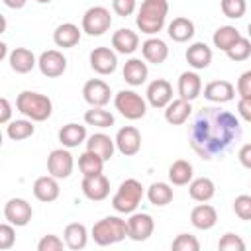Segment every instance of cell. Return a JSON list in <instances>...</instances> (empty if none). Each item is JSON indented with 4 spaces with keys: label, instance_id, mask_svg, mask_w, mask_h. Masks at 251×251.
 Wrapping results in <instances>:
<instances>
[{
    "label": "cell",
    "instance_id": "obj_1",
    "mask_svg": "<svg viewBox=\"0 0 251 251\" xmlns=\"http://www.w3.org/2000/svg\"><path fill=\"white\" fill-rule=\"evenodd\" d=\"M239 137V118L227 110H220L214 106L198 110L188 129V143L192 151L204 161L222 157Z\"/></svg>",
    "mask_w": 251,
    "mask_h": 251
},
{
    "label": "cell",
    "instance_id": "obj_2",
    "mask_svg": "<svg viewBox=\"0 0 251 251\" xmlns=\"http://www.w3.org/2000/svg\"><path fill=\"white\" fill-rule=\"evenodd\" d=\"M167 14H169L167 0H143L135 16V25L145 35H157L165 27Z\"/></svg>",
    "mask_w": 251,
    "mask_h": 251
},
{
    "label": "cell",
    "instance_id": "obj_3",
    "mask_svg": "<svg viewBox=\"0 0 251 251\" xmlns=\"http://www.w3.org/2000/svg\"><path fill=\"white\" fill-rule=\"evenodd\" d=\"M16 110L33 122H45L53 114V102L49 96L35 90H22L16 96Z\"/></svg>",
    "mask_w": 251,
    "mask_h": 251
},
{
    "label": "cell",
    "instance_id": "obj_4",
    "mask_svg": "<svg viewBox=\"0 0 251 251\" xmlns=\"http://www.w3.org/2000/svg\"><path fill=\"white\" fill-rule=\"evenodd\" d=\"M90 237L94 239L96 245L102 247L120 243L122 239L127 237V220H122L120 216H106L92 226Z\"/></svg>",
    "mask_w": 251,
    "mask_h": 251
},
{
    "label": "cell",
    "instance_id": "obj_5",
    "mask_svg": "<svg viewBox=\"0 0 251 251\" xmlns=\"http://www.w3.org/2000/svg\"><path fill=\"white\" fill-rule=\"evenodd\" d=\"M141 198H143L141 182L137 178H126L112 196V208L118 214H133L141 204Z\"/></svg>",
    "mask_w": 251,
    "mask_h": 251
},
{
    "label": "cell",
    "instance_id": "obj_6",
    "mask_svg": "<svg viewBox=\"0 0 251 251\" xmlns=\"http://www.w3.org/2000/svg\"><path fill=\"white\" fill-rule=\"evenodd\" d=\"M114 106L126 120H141L147 114V100L135 90H120L114 96Z\"/></svg>",
    "mask_w": 251,
    "mask_h": 251
},
{
    "label": "cell",
    "instance_id": "obj_7",
    "mask_svg": "<svg viewBox=\"0 0 251 251\" xmlns=\"http://www.w3.org/2000/svg\"><path fill=\"white\" fill-rule=\"evenodd\" d=\"M112 25V16H110V10L104 8V6H92L84 12L82 16V31L90 37H98V35H104Z\"/></svg>",
    "mask_w": 251,
    "mask_h": 251
},
{
    "label": "cell",
    "instance_id": "obj_8",
    "mask_svg": "<svg viewBox=\"0 0 251 251\" xmlns=\"http://www.w3.org/2000/svg\"><path fill=\"white\" fill-rule=\"evenodd\" d=\"M75 169V159L67 147L53 149L47 157V173L55 178H69Z\"/></svg>",
    "mask_w": 251,
    "mask_h": 251
},
{
    "label": "cell",
    "instance_id": "obj_9",
    "mask_svg": "<svg viewBox=\"0 0 251 251\" xmlns=\"http://www.w3.org/2000/svg\"><path fill=\"white\" fill-rule=\"evenodd\" d=\"M82 98L90 108H104L112 98L110 84L102 78H90L82 86Z\"/></svg>",
    "mask_w": 251,
    "mask_h": 251
},
{
    "label": "cell",
    "instance_id": "obj_10",
    "mask_svg": "<svg viewBox=\"0 0 251 251\" xmlns=\"http://www.w3.org/2000/svg\"><path fill=\"white\" fill-rule=\"evenodd\" d=\"M4 218L16 227H24L33 218V208L25 198H10L4 204Z\"/></svg>",
    "mask_w": 251,
    "mask_h": 251
},
{
    "label": "cell",
    "instance_id": "obj_11",
    "mask_svg": "<svg viewBox=\"0 0 251 251\" xmlns=\"http://www.w3.org/2000/svg\"><path fill=\"white\" fill-rule=\"evenodd\" d=\"M155 231V220L147 212H133L127 218V237L133 241H145Z\"/></svg>",
    "mask_w": 251,
    "mask_h": 251
},
{
    "label": "cell",
    "instance_id": "obj_12",
    "mask_svg": "<svg viewBox=\"0 0 251 251\" xmlns=\"http://www.w3.org/2000/svg\"><path fill=\"white\" fill-rule=\"evenodd\" d=\"M37 67L43 76L57 78L67 71V57L57 49H47L37 57Z\"/></svg>",
    "mask_w": 251,
    "mask_h": 251
},
{
    "label": "cell",
    "instance_id": "obj_13",
    "mask_svg": "<svg viewBox=\"0 0 251 251\" xmlns=\"http://www.w3.org/2000/svg\"><path fill=\"white\" fill-rule=\"evenodd\" d=\"M90 69L98 75H112L118 67V53L112 47H94L88 55Z\"/></svg>",
    "mask_w": 251,
    "mask_h": 251
},
{
    "label": "cell",
    "instance_id": "obj_14",
    "mask_svg": "<svg viewBox=\"0 0 251 251\" xmlns=\"http://www.w3.org/2000/svg\"><path fill=\"white\" fill-rule=\"evenodd\" d=\"M145 98H147V104L157 108V110H165L169 106V102L173 100V86L169 80L165 78H155L147 84V90H145Z\"/></svg>",
    "mask_w": 251,
    "mask_h": 251
},
{
    "label": "cell",
    "instance_id": "obj_15",
    "mask_svg": "<svg viewBox=\"0 0 251 251\" xmlns=\"http://www.w3.org/2000/svg\"><path fill=\"white\" fill-rule=\"evenodd\" d=\"M114 139H116V149H118L122 155H126V157H133V155H137L139 149H141V133H139V129L133 127V126H124V127H120Z\"/></svg>",
    "mask_w": 251,
    "mask_h": 251
},
{
    "label": "cell",
    "instance_id": "obj_16",
    "mask_svg": "<svg viewBox=\"0 0 251 251\" xmlns=\"http://www.w3.org/2000/svg\"><path fill=\"white\" fill-rule=\"evenodd\" d=\"M80 188H82V194L88 200L100 202V200L108 198V194H110V180L104 173H98V175H92V176H84Z\"/></svg>",
    "mask_w": 251,
    "mask_h": 251
},
{
    "label": "cell",
    "instance_id": "obj_17",
    "mask_svg": "<svg viewBox=\"0 0 251 251\" xmlns=\"http://www.w3.org/2000/svg\"><path fill=\"white\" fill-rule=\"evenodd\" d=\"M184 57H186V63H188L194 71H202V69L210 67L214 53H212V47H210L208 43H204V41H194L192 45H188Z\"/></svg>",
    "mask_w": 251,
    "mask_h": 251
},
{
    "label": "cell",
    "instance_id": "obj_18",
    "mask_svg": "<svg viewBox=\"0 0 251 251\" xmlns=\"http://www.w3.org/2000/svg\"><path fill=\"white\" fill-rule=\"evenodd\" d=\"M141 55L147 63H153V65H161L167 61L169 57V47L167 43L161 39V37H155V35H149L143 43H141Z\"/></svg>",
    "mask_w": 251,
    "mask_h": 251
},
{
    "label": "cell",
    "instance_id": "obj_19",
    "mask_svg": "<svg viewBox=\"0 0 251 251\" xmlns=\"http://www.w3.org/2000/svg\"><path fill=\"white\" fill-rule=\"evenodd\" d=\"M235 96V86L229 80H212L204 86V98L214 104L231 102Z\"/></svg>",
    "mask_w": 251,
    "mask_h": 251
},
{
    "label": "cell",
    "instance_id": "obj_20",
    "mask_svg": "<svg viewBox=\"0 0 251 251\" xmlns=\"http://www.w3.org/2000/svg\"><path fill=\"white\" fill-rule=\"evenodd\" d=\"M8 63H10V69L20 73V75H25V73H29L37 67V59H35L33 51L27 49V47L12 49L10 55H8Z\"/></svg>",
    "mask_w": 251,
    "mask_h": 251
},
{
    "label": "cell",
    "instance_id": "obj_21",
    "mask_svg": "<svg viewBox=\"0 0 251 251\" xmlns=\"http://www.w3.org/2000/svg\"><path fill=\"white\" fill-rule=\"evenodd\" d=\"M33 196L39 200V202H55L61 194V188H59V178L51 176V175H45V176H39L35 178L33 182Z\"/></svg>",
    "mask_w": 251,
    "mask_h": 251
},
{
    "label": "cell",
    "instance_id": "obj_22",
    "mask_svg": "<svg viewBox=\"0 0 251 251\" xmlns=\"http://www.w3.org/2000/svg\"><path fill=\"white\" fill-rule=\"evenodd\" d=\"M112 47L120 55H133L139 49V35L127 27H122L114 31L112 35Z\"/></svg>",
    "mask_w": 251,
    "mask_h": 251
},
{
    "label": "cell",
    "instance_id": "obj_23",
    "mask_svg": "<svg viewBox=\"0 0 251 251\" xmlns=\"http://www.w3.org/2000/svg\"><path fill=\"white\" fill-rule=\"evenodd\" d=\"M216 222H218V212H216L214 206H210V204H206V202L194 206L192 212H190V224H192L196 229H200V231L212 229V227L216 226Z\"/></svg>",
    "mask_w": 251,
    "mask_h": 251
},
{
    "label": "cell",
    "instance_id": "obj_24",
    "mask_svg": "<svg viewBox=\"0 0 251 251\" xmlns=\"http://www.w3.org/2000/svg\"><path fill=\"white\" fill-rule=\"evenodd\" d=\"M80 35H82V27L71 24V22H65L61 25L55 27L53 31V41L57 47H63V49H69V47H75L78 45L80 41Z\"/></svg>",
    "mask_w": 251,
    "mask_h": 251
},
{
    "label": "cell",
    "instance_id": "obj_25",
    "mask_svg": "<svg viewBox=\"0 0 251 251\" xmlns=\"http://www.w3.org/2000/svg\"><path fill=\"white\" fill-rule=\"evenodd\" d=\"M190 114H192L190 102L184 100V98H180V96L175 98V100H171L169 106L165 108V120L171 126H182V124H186L188 118H190Z\"/></svg>",
    "mask_w": 251,
    "mask_h": 251
},
{
    "label": "cell",
    "instance_id": "obj_26",
    "mask_svg": "<svg viewBox=\"0 0 251 251\" xmlns=\"http://www.w3.org/2000/svg\"><path fill=\"white\" fill-rule=\"evenodd\" d=\"M200 92H202V80H200L198 73H194V71L180 73V76H178V96L192 102L200 96Z\"/></svg>",
    "mask_w": 251,
    "mask_h": 251
},
{
    "label": "cell",
    "instance_id": "obj_27",
    "mask_svg": "<svg viewBox=\"0 0 251 251\" xmlns=\"http://www.w3.org/2000/svg\"><path fill=\"white\" fill-rule=\"evenodd\" d=\"M86 149L100 155L104 161H110L114 157V151H116V139H112L110 135L98 131V133H92L88 139H86Z\"/></svg>",
    "mask_w": 251,
    "mask_h": 251
},
{
    "label": "cell",
    "instance_id": "obj_28",
    "mask_svg": "<svg viewBox=\"0 0 251 251\" xmlns=\"http://www.w3.org/2000/svg\"><path fill=\"white\" fill-rule=\"evenodd\" d=\"M122 75H124V80H126L129 86H141V84L147 80L149 69H147V63H145V61L131 57L129 61H126Z\"/></svg>",
    "mask_w": 251,
    "mask_h": 251
},
{
    "label": "cell",
    "instance_id": "obj_29",
    "mask_svg": "<svg viewBox=\"0 0 251 251\" xmlns=\"http://www.w3.org/2000/svg\"><path fill=\"white\" fill-rule=\"evenodd\" d=\"M86 139H88V135H86V127L80 126V124L71 122V124H65V126L59 129V141H61V145L67 147V149L78 147V145L84 143Z\"/></svg>",
    "mask_w": 251,
    "mask_h": 251
},
{
    "label": "cell",
    "instance_id": "obj_30",
    "mask_svg": "<svg viewBox=\"0 0 251 251\" xmlns=\"http://www.w3.org/2000/svg\"><path fill=\"white\" fill-rule=\"evenodd\" d=\"M63 239H65L67 247L73 249V251L84 249L86 243H88V229H86L84 224H80V222H73V224H69V226L65 227V231H63Z\"/></svg>",
    "mask_w": 251,
    "mask_h": 251
},
{
    "label": "cell",
    "instance_id": "obj_31",
    "mask_svg": "<svg viewBox=\"0 0 251 251\" xmlns=\"http://www.w3.org/2000/svg\"><path fill=\"white\" fill-rule=\"evenodd\" d=\"M167 33H169V37L173 41L184 43V41H188V39L194 37V24H192V20H188L184 16H178V18H175L167 25Z\"/></svg>",
    "mask_w": 251,
    "mask_h": 251
},
{
    "label": "cell",
    "instance_id": "obj_32",
    "mask_svg": "<svg viewBox=\"0 0 251 251\" xmlns=\"http://www.w3.org/2000/svg\"><path fill=\"white\" fill-rule=\"evenodd\" d=\"M192 176H194V169H192V163H188L186 159H176L169 167V182L175 186L190 184Z\"/></svg>",
    "mask_w": 251,
    "mask_h": 251
},
{
    "label": "cell",
    "instance_id": "obj_33",
    "mask_svg": "<svg viewBox=\"0 0 251 251\" xmlns=\"http://www.w3.org/2000/svg\"><path fill=\"white\" fill-rule=\"evenodd\" d=\"M188 194L192 200L196 202H208L214 198L216 194V184L212 178L208 176H200V178H192L188 184Z\"/></svg>",
    "mask_w": 251,
    "mask_h": 251
},
{
    "label": "cell",
    "instance_id": "obj_34",
    "mask_svg": "<svg viewBox=\"0 0 251 251\" xmlns=\"http://www.w3.org/2000/svg\"><path fill=\"white\" fill-rule=\"evenodd\" d=\"M33 133H35V126H33V120H29V118L12 120V122L6 126V135H8L12 141H24V139L31 137Z\"/></svg>",
    "mask_w": 251,
    "mask_h": 251
},
{
    "label": "cell",
    "instance_id": "obj_35",
    "mask_svg": "<svg viewBox=\"0 0 251 251\" xmlns=\"http://www.w3.org/2000/svg\"><path fill=\"white\" fill-rule=\"evenodd\" d=\"M173 188L169 182H153L149 188H147V200L153 204V206H167L173 202Z\"/></svg>",
    "mask_w": 251,
    "mask_h": 251
},
{
    "label": "cell",
    "instance_id": "obj_36",
    "mask_svg": "<svg viewBox=\"0 0 251 251\" xmlns=\"http://www.w3.org/2000/svg\"><path fill=\"white\" fill-rule=\"evenodd\" d=\"M239 37H241V33L237 31V27H233V25H222V27H218L214 31L212 41H214V47H218L220 51L226 53Z\"/></svg>",
    "mask_w": 251,
    "mask_h": 251
},
{
    "label": "cell",
    "instance_id": "obj_37",
    "mask_svg": "<svg viewBox=\"0 0 251 251\" xmlns=\"http://www.w3.org/2000/svg\"><path fill=\"white\" fill-rule=\"evenodd\" d=\"M104 159L92 151H84L80 157H78V169L82 173V176H92V175H98L104 171Z\"/></svg>",
    "mask_w": 251,
    "mask_h": 251
},
{
    "label": "cell",
    "instance_id": "obj_38",
    "mask_svg": "<svg viewBox=\"0 0 251 251\" xmlns=\"http://www.w3.org/2000/svg\"><path fill=\"white\" fill-rule=\"evenodd\" d=\"M84 122L88 126L106 129V127L114 126V114L108 112V110H104V108H90V110L84 112Z\"/></svg>",
    "mask_w": 251,
    "mask_h": 251
},
{
    "label": "cell",
    "instance_id": "obj_39",
    "mask_svg": "<svg viewBox=\"0 0 251 251\" xmlns=\"http://www.w3.org/2000/svg\"><path fill=\"white\" fill-rule=\"evenodd\" d=\"M226 55H227L231 61H235V63L249 59V57H251V39L241 35V37H239V39L226 51Z\"/></svg>",
    "mask_w": 251,
    "mask_h": 251
},
{
    "label": "cell",
    "instance_id": "obj_40",
    "mask_svg": "<svg viewBox=\"0 0 251 251\" xmlns=\"http://www.w3.org/2000/svg\"><path fill=\"white\" fill-rule=\"evenodd\" d=\"M220 8H222V14L226 18L239 20V18H243V14L247 10V2L245 0H222Z\"/></svg>",
    "mask_w": 251,
    "mask_h": 251
},
{
    "label": "cell",
    "instance_id": "obj_41",
    "mask_svg": "<svg viewBox=\"0 0 251 251\" xmlns=\"http://www.w3.org/2000/svg\"><path fill=\"white\" fill-rule=\"evenodd\" d=\"M171 249H175V251H198V249H200V243H198V239H196L194 235H190V233H178V235L173 239Z\"/></svg>",
    "mask_w": 251,
    "mask_h": 251
},
{
    "label": "cell",
    "instance_id": "obj_42",
    "mask_svg": "<svg viewBox=\"0 0 251 251\" xmlns=\"http://www.w3.org/2000/svg\"><path fill=\"white\" fill-rule=\"evenodd\" d=\"M218 249L220 251H245V241L237 235V233H224L218 241Z\"/></svg>",
    "mask_w": 251,
    "mask_h": 251
},
{
    "label": "cell",
    "instance_id": "obj_43",
    "mask_svg": "<svg viewBox=\"0 0 251 251\" xmlns=\"http://www.w3.org/2000/svg\"><path fill=\"white\" fill-rule=\"evenodd\" d=\"M233 212L239 220H251V196L239 194L233 200Z\"/></svg>",
    "mask_w": 251,
    "mask_h": 251
},
{
    "label": "cell",
    "instance_id": "obj_44",
    "mask_svg": "<svg viewBox=\"0 0 251 251\" xmlns=\"http://www.w3.org/2000/svg\"><path fill=\"white\" fill-rule=\"evenodd\" d=\"M65 245V239H61L55 233H47L37 241V251H61Z\"/></svg>",
    "mask_w": 251,
    "mask_h": 251
},
{
    "label": "cell",
    "instance_id": "obj_45",
    "mask_svg": "<svg viewBox=\"0 0 251 251\" xmlns=\"http://www.w3.org/2000/svg\"><path fill=\"white\" fill-rule=\"evenodd\" d=\"M14 243H16V229H14V226L10 222H4L0 226V249L8 251Z\"/></svg>",
    "mask_w": 251,
    "mask_h": 251
},
{
    "label": "cell",
    "instance_id": "obj_46",
    "mask_svg": "<svg viewBox=\"0 0 251 251\" xmlns=\"http://www.w3.org/2000/svg\"><path fill=\"white\" fill-rule=\"evenodd\" d=\"M135 8H137V2L135 0H112V10L118 16H122V18L131 16L135 12Z\"/></svg>",
    "mask_w": 251,
    "mask_h": 251
},
{
    "label": "cell",
    "instance_id": "obj_47",
    "mask_svg": "<svg viewBox=\"0 0 251 251\" xmlns=\"http://www.w3.org/2000/svg\"><path fill=\"white\" fill-rule=\"evenodd\" d=\"M235 90L239 94V98H251V69L249 71H243L237 78V84H235Z\"/></svg>",
    "mask_w": 251,
    "mask_h": 251
},
{
    "label": "cell",
    "instance_id": "obj_48",
    "mask_svg": "<svg viewBox=\"0 0 251 251\" xmlns=\"http://www.w3.org/2000/svg\"><path fill=\"white\" fill-rule=\"evenodd\" d=\"M237 159H239V163H241L245 169L251 171V143H243V145L239 147Z\"/></svg>",
    "mask_w": 251,
    "mask_h": 251
},
{
    "label": "cell",
    "instance_id": "obj_49",
    "mask_svg": "<svg viewBox=\"0 0 251 251\" xmlns=\"http://www.w3.org/2000/svg\"><path fill=\"white\" fill-rule=\"evenodd\" d=\"M237 114L241 120L251 122V98H239L237 102Z\"/></svg>",
    "mask_w": 251,
    "mask_h": 251
},
{
    "label": "cell",
    "instance_id": "obj_50",
    "mask_svg": "<svg viewBox=\"0 0 251 251\" xmlns=\"http://www.w3.org/2000/svg\"><path fill=\"white\" fill-rule=\"evenodd\" d=\"M12 106H10V100L6 96L0 98V124H10L12 120Z\"/></svg>",
    "mask_w": 251,
    "mask_h": 251
},
{
    "label": "cell",
    "instance_id": "obj_51",
    "mask_svg": "<svg viewBox=\"0 0 251 251\" xmlns=\"http://www.w3.org/2000/svg\"><path fill=\"white\" fill-rule=\"evenodd\" d=\"M2 2H4V6L12 8V10H20V8H24L27 4V0H2Z\"/></svg>",
    "mask_w": 251,
    "mask_h": 251
},
{
    "label": "cell",
    "instance_id": "obj_52",
    "mask_svg": "<svg viewBox=\"0 0 251 251\" xmlns=\"http://www.w3.org/2000/svg\"><path fill=\"white\" fill-rule=\"evenodd\" d=\"M6 55H8V45L0 43V59H6Z\"/></svg>",
    "mask_w": 251,
    "mask_h": 251
},
{
    "label": "cell",
    "instance_id": "obj_53",
    "mask_svg": "<svg viewBox=\"0 0 251 251\" xmlns=\"http://www.w3.org/2000/svg\"><path fill=\"white\" fill-rule=\"evenodd\" d=\"M247 37H249V39H251V22H249V24H247Z\"/></svg>",
    "mask_w": 251,
    "mask_h": 251
},
{
    "label": "cell",
    "instance_id": "obj_54",
    "mask_svg": "<svg viewBox=\"0 0 251 251\" xmlns=\"http://www.w3.org/2000/svg\"><path fill=\"white\" fill-rule=\"evenodd\" d=\"M35 2H37V4H49L51 0H35Z\"/></svg>",
    "mask_w": 251,
    "mask_h": 251
}]
</instances>
